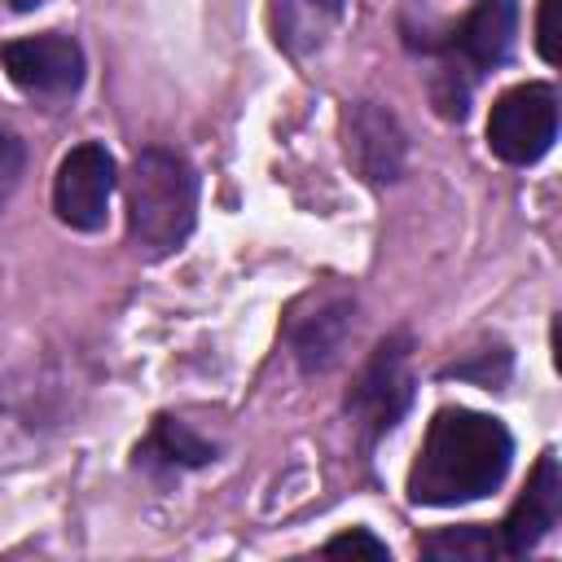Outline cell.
Wrapping results in <instances>:
<instances>
[{"instance_id":"cell-1","label":"cell","mask_w":562,"mask_h":562,"mask_svg":"<svg viewBox=\"0 0 562 562\" xmlns=\"http://www.w3.org/2000/svg\"><path fill=\"white\" fill-rule=\"evenodd\" d=\"M509 461L514 439L496 417L474 408H439L408 470V496L417 505H465L492 496L505 483Z\"/></svg>"},{"instance_id":"cell-2","label":"cell","mask_w":562,"mask_h":562,"mask_svg":"<svg viewBox=\"0 0 562 562\" xmlns=\"http://www.w3.org/2000/svg\"><path fill=\"white\" fill-rule=\"evenodd\" d=\"M198 176L171 149H140L127 171V233L145 255H171L193 233Z\"/></svg>"},{"instance_id":"cell-3","label":"cell","mask_w":562,"mask_h":562,"mask_svg":"<svg viewBox=\"0 0 562 562\" xmlns=\"http://www.w3.org/2000/svg\"><path fill=\"white\" fill-rule=\"evenodd\" d=\"M558 140V97L544 83H522L496 97L487 114V145L501 162L527 167L549 154Z\"/></svg>"},{"instance_id":"cell-4","label":"cell","mask_w":562,"mask_h":562,"mask_svg":"<svg viewBox=\"0 0 562 562\" xmlns=\"http://www.w3.org/2000/svg\"><path fill=\"white\" fill-rule=\"evenodd\" d=\"M413 400V373H408V338L395 334L386 342H378V351L369 356V364L360 369L351 395H347V413L360 426L364 439L386 435L404 408Z\"/></svg>"},{"instance_id":"cell-5","label":"cell","mask_w":562,"mask_h":562,"mask_svg":"<svg viewBox=\"0 0 562 562\" xmlns=\"http://www.w3.org/2000/svg\"><path fill=\"white\" fill-rule=\"evenodd\" d=\"M119 171L114 158L105 154V145H75L53 180V211L61 224L79 228V233H97L110 215V198H114Z\"/></svg>"},{"instance_id":"cell-6","label":"cell","mask_w":562,"mask_h":562,"mask_svg":"<svg viewBox=\"0 0 562 562\" xmlns=\"http://www.w3.org/2000/svg\"><path fill=\"white\" fill-rule=\"evenodd\" d=\"M0 61H4L9 79L22 92H31V97H66L83 79V53H79V44L70 35H57V31L0 44Z\"/></svg>"},{"instance_id":"cell-7","label":"cell","mask_w":562,"mask_h":562,"mask_svg":"<svg viewBox=\"0 0 562 562\" xmlns=\"http://www.w3.org/2000/svg\"><path fill=\"white\" fill-rule=\"evenodd\" d=\"M558 514H562V470H558V457L544 452L527 479V492L514 501L509 518L501 522V549L505 558H518L527 549H536L553 527H558Z\"/></svg>"},{"instance_id":"cell-8","label":"cell","mask_w":562,"mask_h":562,"mask_svg":"<svg viewBox=\"0 0 562 562\" xmlns=\"http://www.w3.org/2000/svg\"><path fill=\"white\" fill-rule=\"evenodd\" d=\"M404 127L395 123L391 110L373 105V101H360L347 110V158L351 167L373 180V184H386L400 176L404 167Z\"/></svg>"},{"instance_id":"cell-9","label":"cell","mask_w":562,"mask_h":562,"mask_svg":"<svg viewBox=\"0 0 562 562\" xmlns=\"http://www.w3.org/2000/svg\"><path fill=\"white\" fill-rule=\"evenodd\" d=\"M347 329H351V299L334 294V299L316 303V312L299 316V321H294V334H290L299 364H303L307 373L329 369V364L338 360L342 342H347Z\"/></svg>"},{"instance_id":"cell-10","label":"cell","mask_w":562,"mask_h":562,"mask_svg":"<svg viewBox=\"0 0 562 562\" xmlns=\"http://www.w3.org/2000/svg\"><path fill=\"white\" fill-rule=\"evenodd\" d=\"M514 22H518V0H483L461 26H457V53L470 66H496L514 48Z\"/></svg>"},{"instance_id":"cell-11","label":"cell","mask_w":562,"mask_h":562,"mask_svg":"<svg viewBox=\"0 0 562 562\" xmlns=\"http://www.w3.org/2000/svg\"><path fill=\"white\" fill-rule=\"evenodd\" d=\"M140 457H145V461H162L167 470H184V465H206V461L215 457V448H211L206 439H198L184 422L162 417V422L154 426L149 443L140 448Z\"/></svg>"},{"instance_id":"cell-12","label":"cell","mask_w":562,"mask_h":562,"mask_svg":"<svg viewBox=\"0 0 562 562\" xmlns=\"http://www.w3.org/2000/svg\"><path fill=\"white\" fill-rule=\"evenodd\" d=\"M338 18V0H277V40L290 48H312Z\"/></svg>"},{"instance_id":"cell-13","label":"cell","mask_w":562,"mask_h":562,"mask_svg":"<svg viewBox=\"0 0 562 562\" xmlns=\"http://www.w3.org/2000/svg\"><path fill=\"white\" fill-rule=\"evenodd\" d=\"M422 553H426V558H439V562H483V558H505L501 536H492V531H483V527H452V531H439V536L422 540Z\"/></svg>"},{"instance_id":"cell-14","label":"cell","mask_w":562,"mask_h":562,"mask_svg":"<svg viewBox=\"0 0 562 562\" xmlns=\"http://www.w3.org/2000/svg\"><path fill=\"white\" fill-rule=\"evenodd\" d=\"M22 162H26L22 140H18L13 132H4V127H0V211H4V202L13 198L18 180H22Z\"/></svg>"},{"instance_id":"cell-15","label":"cell","mask_w":562,"mask_h":562,"mask_svg":"<svg viewBox=\"0 0 562 562\" xmlns=\"http://www.w3.org/2000/svg\"><path fill=\"white\" fill-rule=\"evenodd\" d=\"M325 553H351V558H373V562H382V558H391V549L378 540V536H369V531H342V536H334V540H325Z\"/></svg>"},{"instance_id":"cell-16","label":"cell","mask_w":562,"mask_h":562,"mask_svg":"<svg viewBox=\"0 0 562 562\" xmlns=\"http://www.w3.org/2000/svg\"><path fill=\"white\" fill-rule=\"evenodd\" d=\"M536 44H540V57L553 66V61H558V0H540V13H536Z\"/></svg>"},{"instance_id":"cell-17","label":"cell","mask_w":562,"mask_h":562,"mask_svg":"<svg viewBox=\"0 0 562 562\" xmlns=\"http://www.w3.org/2000/svg\"><path fill=\"white\" fill-rule=\"evenodd\" d=\"M40 4H44V0H13V9H22V13H26V9H40Z\"/></svg>"}]
</instances>
